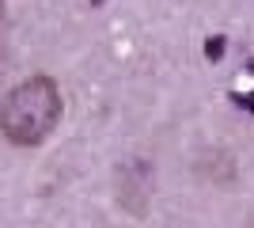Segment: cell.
<instances>
[{
	"label": "cell",
	"mask_w": 254,
	"mask_h": 228,
	"mask_svg": "<svg viewBox=\"0 0 254 228\" xmlns=\"http://www.w3.org/2000/svg\"><path fill=\"white\" fill-rule=\"evenodd\" d=\"M61 122V87L53 76H31L11 87L0 107V133L19 149L42 145Z\"/></svg>",
	"instance_id": "cell-1"
},
{
	"label": "cell",
	"mask_w": 254,
	"mask_h": 228,
	"mask_svg": "<svg viewBox=\"0 0 254 228\" xmlns=\"http://www.w3.org/2000/svg\"><path fill=\"white\" fill-rule=\"evenodd\" d=\"M224 46H228V42H224V34H212L209 42H205V57H209V61H220V57H224Z\"/></svg>",
	"instance_id": "cell-2"
},
{
	"label": "cell",
	"mask_w": 254,
	"mask_h": 228,
	"mask_svg": "<svg viewBox=\"0 0 254 228\" xmlns=\"http://www.w3.org/2000/svg\"><path fill=\"white\" fill-rule=\"evenodd\" d=\"M4 73H8V46L0 38V80H4Z\"/></svg>",
	"instance_id": "cell-3"
},
{
	"label": "cell",
	"mask_w": 254,
	"mask_h": 228,
	"mask_svg": "<svg viewBox=\"0 0 254 228\" xmlns=\"http://www.w3.org/2000/svg\"><path fill=\"white\" fill-rule=\"evenodd\" d=\"M247 73H254V57H251V61H247Z\"/></svg>",
	"instance_id": "cell-4"
},
{
	"label": "cell",
	"mask_w": 254,
	"mask_h": 228,
	"mask_svg": "<svg viewBox=\"0 0 254 228\" xmlns=\"http://www.w3.org/2000/svg\"><path fill=\"white\" fill-rule=\"evenodd\" d=\"M99 4H106V0H91V8H99Z\"/></svg>",
	"instance_id": "cell-5"
},
{
	"label": "cell",
	"mask_w": 254,
	"mask_h": 228,
	"mask_svg": "<svg viewBox=\"0 0 254 228\" xmlns=\"http://www.w3.org/2000/svg\"><path fill=\"white\" fill-rule=\"evenodd\" d=\"M0 4H4V0H0Z\"/></svg>",
	"instance_id": "cell-6"
},
{
	"label": "cell",
	"mask_w": 254,
	"mask_h": 228,
	"mask_svg": "<svg viewBox=\"0 0 254 228\" xmlns=\"http://www.w3.org/2000/svg\"><path fill=\"white\" fill-rule=\"evenodd\" d=\"M251 228H254V225H251Z\"/></svg>",
	"instance_id": "cell-7"
}]
</instances>
